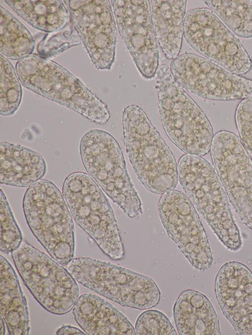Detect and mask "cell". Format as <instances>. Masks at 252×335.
Masks as SVG:
<instances>
[{
  "instance_id": "4316f807",
  "label": "cell",
  "mask_w": 252,
  "mask_h": 335,
  "mask_svg": "<svg viewBox=\"0 0 252 335\" xmlns=\"http://www.w3.org/2000/svg\"><path fill=\"white\" fill-rule=\"evenodd\" d=\"M135 330L138 335H176L167 317L157 309H146L137 317Z\"/></svg>"
},
{
  "instance_id": "ffe728a7",
  "label": "cell",
  "mask_w": 252,
  "mask_h": 335,
  "mask_svg": "<svg viewBox=\"0 0 252 335\" xmlns=\"http://www.w3.org/2000/svg\"><path fill=\"white\" fill-rule=\"evenodd\" d=\"M0 310L10 335H28L30 318L26 299L9 262L0 258Z\"/></svg>"
},
{
  "instance_id": "5b68a950",
  "label": "cell",
  "mask_w": 252,
  "mask_h": 335,
  "mask_svg": "<svg viewBox=\"0 0 252 335\" xmlns=\"http://www.w3.org/2000/svg\"><path fill=\"white\" fill-rule=\"evenodd\" d=\"M156 77L159 115L168 137L187 154L206 155L211 150L214 138L207 117L174 80L166 65L159 66Z\"/></svg>"
},
{
  "instance_id": "d6986e66",
  "label": "cell",
  "mask_w": 252,
  "mask_h": 335,
  "mask_svg": "<svg viewBox=\"0 0 252 335\" xmlns=\"http://www.w3.org/2000/svg\"><path fill=\"white\" fill-rule=\"evenodd\" d=\"M0 183L18 187H30L46 174L42 156L30 148L7 142L0 144Z\"/></svg>"
},
{
  "instance_id": "8992f818",
  "label": "cell",
  "mask_w": 252,
  "mask_h": 335,
  "mask_svg": "<svg viewBox=\"0 0 252 335\" xmlns=\"http://www.w3.org/2000/svg\"><path fill=\"white\" fill-rule=\"evenodd\" d=\"M62 193L76 223L114 260L125 256L124 246L109 201L90 175L75 172L66 177Z\"/></svg>"
},
{
  "instance_id": "3957f363",
  "label": "cell",
  "mask_w": 252,
  "mask_h": 335,
  "mask_svg": "<svg viewBox=\"0 0 252 335\" xmlns=\"http://www.w3.org/2000/svg\"><path fill=\"white\" fill-rule=\"evenodd\" d=\"M16 71L26 88L71 109L92 121L106 123L107 106L60 64L39 55L19 60Z\"/></svg>"
},
{
  "instance_id": "603a6c76",
  "label": "cell",
  "mask_w": 252,
  "mask_h": 335,
  "mask_svg": "<svg viewBox=\"0 0 252 335\" xmlns=\"http://www.w3.org/2000/svg\"><path fill=\"white\" fill-rule=\"evenodd\" d=\"M0 51L17 60L32 54L35 42L29 30L15 16L0 6Z\"/></svg>"
},
{
  "instance_id": "484cf974",
  "label": "cell",
  "mask_w": 252,
  "mask_h": 335,
  "mask_svg": "<svg viewBox=\"0 0 252 335\" xmlns=\"http://www.w3.org/2000/svg\"><path fill=\"white\" fill-rule=\"evenodd\" d=\"M0 251L5 254L12 253L22 244L23 236L14 217L7 198L0 190Z\"/></svg>"
},
{
  "instance_id": "9c48e42d",
  "label": "cell",
  "mask_w": 252,
  "mask_h": 335,
  "mask_svg": "<svg viewBox=\"0 0 252 335\" xmlns=\"http://www.w3.org/2000/svg\"><path fill=\"white\" fill-rule=\"evenodd\" d=\"M11 256L26 286L44 308L57 315L73 309L79 287L66 268L26 241Z\"/></svg>"
},
{
  "instance_id": "30bf717a",
  "label": "cell",
  "mask_w": 252,
  "mask_h": 335,
  "mask_svg": "<svg viewBox=\"0 0 252 335\" xmlns=\"http://www.w3.org/2000/svg\"><path fill=\"white\" fill-rule=\"evenodd\" d=\"M183 36L197 52L234 74H245L252 69V60L239 40L208 8L187 12Z\"/></svg>"
},
{
  "instance_id": "d4e9b609",
  "label": "cell",
  "mask_w": 252,
  "mask_h": 335,
  "mask_svg": "<svg viewBox=\"0 0 252 335\" xmlns=\"http://www.w3.org/2000/svg\"><path fill=\"white\" fill-rule=\"evenodd\" d=\"M0 113L13 115L22 100L21 82L11 62L0 54Z\"/></svg>"
},
{
  "instance_id": "4fadbf2b",
  "label": "cell",
  "mask_w": 252,
  "mask_h": 335,
  "mask_svg": "<svg viewBox=\"0 0 252 335\" xmlns=\"http://www.w3.org/2000/svg\"><path fill=\"white\" fill-rule=\"evenodd\" d=\"M174 80L201 98L219 101L252 97V80L234 74L199 56L186 53L170 63Z\"/></svg>"
},
{
  "instance_id": "2e32d148",
  "label": "cell",
  "mask_w": 252,
  "mask_h": 335,
  "mask_svg": "<svg viewBox=\"0 0 252 335\" xmlns=\"http://www.w3.org/2000/svg\"><path fill=\"white\" fill-rule=\"evenodd\" d=\"M215 292L223 315L239 335H252V272L244 264L227 262L219 269Z\"/></svg>"
},
{
  "instance_id": "7402d4cb",
  "label": "cell",
  "mask_w": 252,
  "mask_h": 335,
  "mask_svg": "<svg viewBox=\"0 0 252 335\" xmlns=\"http://www.w3.org/2000/svg\"><path fill=\"white\" fill-rule=\"evenodd\" d=\"M5 3L32 27L47 33L64 28L69 11L60 0H5Z\"/></svg>"
},
{
  "instance_id": "83f0119b",
  "label": "cell",
  "mask_w": 252,
  "mask_h": 335,
  "mask_svg": "<svg viewBox=\"0 0 252 335\" xmlns=\"http://www.w3.org/2000/svg\"><path fill=\"white\" fill-rule=\"evenodd\" d=\"M73 27L48 38L43 39L38 44L39 55L48 58L53 57L69 48L80 44L78 35L73 30Z\"/></svg>"
},
{
  "instance_id": "44dd1931",
  "label": "cell",
  "mask_w": 252,
  "mask_h": 335,
  "mask_svg": "<svg viewBox=\"0 0 252 335\" xmlns=\"http://www.w3.org/2000/svg\"><path fill=\"white\" fill-rule=\"evenodd\" d=\"M150 2L158 41L165 57L174 59L182 47L187 0H152Z\"/></svg>"
},
{
  "instance_id": "5bb4252c",
  "label": "cell",
  "mask_w": 252,
  "mask_h": 335,
  "mask_svg": "<svg viewBox=\"0 0 252 335\" xmlns=\"http://www.w3.org/2000/svg\"><path fill=\"white\" fill-rule=\"evenodd\" d=\"M64 1L94 65L98 70H111L116 60L117 27L110 1Z\"/></svg>"
},
{
  "instance_id": "cb8c5ba5",
  "label": "cell",
  "mask_w": 252,
  "mask_h": 335,
  "mask_svg": "<svg viewBox=\"0 0 252 335\" xmlns=\"http://www.w3.org/2000/svg\"><path fill=\"white\" fill-rule=\"evenodd\" d=\"M205 4L233 33L252 37V0H205Z\"/></svg>"
},
{
  "instance_id": "f1b7e54d",
  "label": "cell",
  "mask_w": 252,
  "mask_h": 335,
  "mask_svg": "<svg viewBox=\"0 0 252 335\" xmlns=\"http://www.w3.org/2000/svg\"><path fill=\"white\" fill-rule=\"evenodd\" d=\"M235 121L241 140L252 157V97L243 99L235 112Z\"/></svg>"
},
{
  "instance_id": "277c9868",
  "label": "cell",
  "mask_w": 252,
  "mask_h": 335,
  "mask_svg": "<svg viewBox=\"0 0 252 335\" xmlns=\"http://www.w3.org/2000/svg\"><path fill=\"white\" fill-rule=\"evenodd\" d=\"M23 209L34 237L52 258L66 267L74 255L75 229L63 193L51 181L40 180L26 190Z\"/></svg>"
},
{
  "instance_id": "4dcf8cb0",
  "label": "cell",
  "mask_w": 252,
  "mask_h": 335,
  "mask_svg": "<svg viewBox=\"0 0 252 335\" xmlns=\"http://www.w3.org/2000/svg\"><path fill=\"white\" fill-rule=\"evenodd\" d=\"M4 323H5V322H4L2 317L1 316V317H0V335H4L5 334Z\"/></svg>"
},
{
  "instance_id": "e0dca14e",
  "label": "cell",
  "mask_w": 252,
  "mask_h": 335,
  "mask_svg": "<svg viewBox=\"0 0 252 335\" xmlns=\"http://www.w3.org/2000/svg\"><path fill=\"white\" fill-rule=\"evenodd\" d=\"M74 318L89 335H135L129 320L117 308L93 294H83L72 310Z\"/></svg>"
},
{
  "instance_id": "9a60e30c",
  "label": "cell",
  "mask_w": 252,
  "mask_h": 335,
  "mask_svg": "<svg viewBox=\"0 0 252 335\" xmlns=\"http://www.w3.org/2000/svg\"><path fill=\"white\" fill-rule=\"evenodd\" d=\"M117 27L141 76L151 80L159 67V55L149 0H113Z\"/></svg>"
},
{
  "instance_id": "8fae6325",
  "label": "cell",
  "mask_w": 252,
  "mask_h": 335,
  "mask_svg": "<svg viewBox=\"0 0 252 335\" xmlns=\"http://www.w3.org/2000/svg\"><path fill=\"white\" fill-rule=\"evenodd\" d=\"M211 153L218 177L241 221L252 230V160L240 139L221 131L213 138Z\"/></svg>"
},
{
  "instance_id": "f546056e",
  "label": "cell",
  "mask_w": 252,
  "mask_h": 335,
  "mask_svg": "<svg viewBox=\"0 0 252 335\" xmlns=\"http://www.w3.org/2000/svg\"><path fill=\"white\" fill-rule=\"evenodd\" d=\"M56 335H86L78 328L70 325H63L59 328L56 332Z\"/></svg>"
},
{
  "instance_id": "ac0fdd59",
  "label": "cell",
  "mask_w": 252,
  "mask_h": 335,
  "mask_svg": "<svg viewBox=\"0 0 252 335\" xmlns=\"http://www.w3.org/2000/svg\"><path fill=\"white\" fill-rule=\"evenodd\" d=\"M173 313L180 335H220L219 320L208 298L193 289L183 291L175 301Z\"/></svg>"
},
{
  "instance_id": "ba28073f",
  "label": "cell",
  "mask_w": 252,
  "mask_h": 335,
  "mask_svg": "<svg viewBox=\"0 0 252 335\" xmlns=\"http://www.w3.org/2000/svg\"><path fill=\"white\" fill-rule=\"evenodd\" d=\"M66 267L80 284L123 307L146 310L159 303L160 290L147 276L89 257L73 258Z\"/></svg>"
},
{
  "instance_id": "52a82bcc",
  "label": "cell",
  "mask_w": 252,
  "mask_h": 335,
  "mask_svg": "<svg viewBox=\"0 0 252 335\" xmlns=\"http://www.w3.org/2000/svg\"><path fill=\"white\" fill-rule=\"evenodd\" d=\"M80 153L84 166L103 191L128 217L143 213L141 199L127 171L122 149L107 132L91 130L82 138Z\"/></svg>"
},
{
  "instance_id": "7a4b0ae2",
  "label": "cell",
  "mask_w": 252,
  "mask_h": 335,
  "mask_svg": "<svg viewBox=\"0 0 252 335\" xmlns=\"http://www.w3.org/2000/svg\"><path fill=\"white\" fill-rule=\"evenodd\" d=\"M183 190L220 242L232 252L243 246L229 199L212 165L201 156L186 154L178 165Z\"/></svg>"
},
{
  "instance_id": "6da1fadb",
  "label": "cell",
  "mask_w": 252,
  "mask_h": 335,
  "mask_svg": "<svg viewBox=\"0 0 252 335\" xmlns=\"http://www.w3.org/2000/svg\"><path fill=\"white\" fill-rule=\"evenodd\" d=\"M122 118L126 151L139 180L155 194L174 190L179 181L176 159L145 112L130 105Z\"/></svg>"
},
{
  "instance_id": "7c38bea8",
  "label": "cell",
  "mask_w": 252,
  "mask_h": 335,
  "mask_svg": "<svg viewBox=\"0 0 252 335\" xmlns=\"http://www.w3.org/2000/svg\"><path fill=\"white\" fill-rule=\"evenodd\" d=\"M162 223L191 265L203 271L213 263L208 239L193 203L183 192L173 190L162 195L158 203Z\"/></svg>"
}]
</instances>
